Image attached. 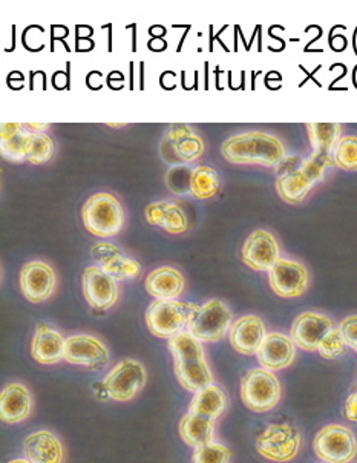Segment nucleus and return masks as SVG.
Instances as JSON below:
<instances>
[{"mask_svg": "<svg viewBox=\"0 0 357 463\" xmlns=\"http://www.w3.org/2000/svg\"><path fill=\"white\" fill-rule=\"evenodd\" d=\"M334 166L333 156L312 154L307 160L290 156L277 166V191L279 197L288 204H299L307 197L308 192L317 182H321L325 169Z\"/></svg>", "mask_w": 357, "mask_h": 463, "instance_id": "obj_1", "label": "nucleus"}, {"mask_svg": "<svg viewBox=\"0 0 357 463\" xmlns=\"http://www.w3.org/2000/svg\"><path fill=\"white\" fill-rule=\"evenodd\" d=\"M178 383L187 392L196 393L213 383V373L206 361L202 343L189 332L178 333L169 339Z\"/></svg>", "mask_w": 357, "mask_h": 463, "instance_id": "obj_2", "label": "nucleus"}, {"mask_svg": "<svg viewBox=\"0 0 357 463\" xmlns=\"http://www.w3.org/2000/svg\"><path fill=\"white\" fill-rule=\"evenodd\" d=\"M221 154L233 165L279 166L286 160V147L277 137L264 132H247L224 141Z\"/></svg>", "mask_w": 357, "mask_h": 463, "instance_id": "obj_3", "label": "nucleus"}, {"mask_svg": "<svg viewBox=\"0 0 357 463\" xmlns=\"http://www.w3.org/2000/svg\"><path fill=\"white\" fill-rule=\"evenodd\" d=\"M81 218L86 231L99 238L116 237L125 224L123 206L114 195L106 192L88 198L81 209Z\"/></svg>", "mask_w": 357, "mask_h": 463, "instance_id": "obj_4", "label": "nucleus"}, {"mask_svg": "<svg viewBox=\"0 0 357 463\" xmlns=\"http://www.w3.org/2000/svg\"><path fill=\"white\" fill-rule=\"evenodd\" d=\"M195 304L176 299H155L147 307L146 324L149 332L162 339H172L189 326Z\"/></svg>", "mask_w": 357, "mask_h": 463, "instance_id": "obj_5", "label": "nucleus"}, {"mask_svg": "<svg viewBox=\"0 0 357 463\" xmlns=\"http://www.w3.org/2000/svg\"><path fill=\"white\" fill-rule=\"evenodd\" d=\"M282 388L275 373L255 368L241 379L242 403L255 413H267L281 401Z\"/></svg>", "mask_w": 357, "mask_h": 463, "instance_id": "obj_6", "label": "nucleus"}, {"mask_svg": "<svg viewBox=\"0 0 357 463\" xmlns=\"http://www.w3.org/2000/svg\"><path fill=\"white\" fill-rule=\"evenodd\" d=\"M231 326V312L226 304L220 299H211L202 306H196L187 332L200 343H220L230 332Z\"/></svg>", "mask_w": 357, "mask_h": 463, "instance_id": "obj_7", "label": "nucleus"}, {"mask_svg": "<svg viewBox=\"0 0 357 463\" xmlns=\"http://www.w3.org/2000/svg\"><path fill=\"white\" fill-rule=\"evenodd\" d=\"M301 445V433L292 423H273L257 439L258 453L270 462H292Z\"/></svg>", "mask_w": 357, "mask_h": 463, "instance_id": "obj_8", "label": "nucleus"}, {"mask_svg": "<svg viewBox=\"0 0 357 463\" xmlns=\"http://www.w3.org/2000/svg\"><path fill=\"white\" fill-rule=\"evenodd\" d=\"M313 449L323 462L350 463L357 456V439L352 430L332 423L316 434Z\"/></svg>", "mask_w": 357, "mask_h": 463, "instance_id": "obj_9", "label": "nucleus"}, {"mask_svg": "<svg viewBox=\"0 0 357 463\" xmlns=\"http://www.w3.org/2000/svg\"><path fill=\"white\" fill-rule=\"evenodd\" d=\"M146 368L136 359H123L108 373L103 388L106 396L117 402H127L136 398L146 385Z\"/></svg>", "mask_w": 357, "mask_h": 463, "instance_id": "obj_10", "label": "nucleus"}, {"mask_svg": "<svg viewBox=\"0 0 357 463\" xmlns=\"http://www.w3.org/2000/svg\"><path fill=\"white\" fill-rule=\"evenodd\" d=\"M204 154V141L187 125L169 128L162 141V156L164 162L182 165L198 160Z\"/></svg>", "mask_w": 357, "mask_h": 463, "instance_id": "obj_11", "label": "nucleus"}, {"mask_svg": "<svg viewBox=\"0 0 357 463\" xmlns=\"http://www.w3.org/2000/svg\"><path fill=\"white\" fill-rule=\"evenodd\" d=\"M65 361L89 370H101L109 363V352L96 336L74 335L66 337Z\"/></svg>", "mask_w": 357, "mask_h": 463, "instance_id": "obj_12", "label": "nucleus"}, {"mask_svg": "<svg viewBox=\"0 0 357 463\" xmlns=\"http://www.w3.org/2000/svg\"><path fill=\"white\" fill-rule=\"evenodd\" d=\"M308 277L307 269L301 262L288 261L279 258L275 266L268 270V282L273 292L281 298L302 297L307 292Z\"/></svg>", "mask_w": 357, "mask_h": 463, "instance_id": "obj_13", "label": "nucleus"}, {"mask_svg": "<svg viewBox=\"0 0 357 463\" xmlns=\"http://www.w3.org/2000/svg\"><path fill=\"white\" fill-rule=\"evenodd\" d=\"M336 328V324L330 317L321 313L305 312L295 319L292 326L293 343L305 352H317L324 337Z\"/></svg>", "mask_w": 357, "mask_h": 463, "instance_id": "obj_14", "label": "nucleus"}, {"mask_svg": "<svg viewBox=\"0 0 357 463\" xmlns=\"http://www.w3.org/2000/svg\"><path fill=\"white\" fill-rule=\"evenodd\" d=\"M83 295L88 304L96 310H108L118 299L116 278L101 267L91 266L83 272Z\"/></svg>", "mask_w": 357, "mask_h": 463, "instance_id": "obj_15", "label": "nucleus"}, {"mask_svg": "<svg viewBox=\"0 0 357 463\" xmlns=\"http://www.w3.org/2000/svg\"><path fill=\"white\" fill-rule=\"evenodd\" d=\"M56 273L46 262L31 261L22 267L21 290L33 304L50 299L56 290Z\"/></svg>", "mask_w": 357, "mask_h": 463, "instance_id": "obj_16", "label": "nucleus"}, {"mask_svg": "<svg viewBox=\"0 0 357 463\" xmlns=\"http://www.w3.org/2000/svg\"><path fill=\"white\" fill-rule=\"evenodd\" d=\"M242 262L257 272L270 270L279 260V244L270 232L255 231L242 246Z\"/></svg>", "mask_w": 357, "mask_h": 463, "instance_id": "obj_17", "label": "nucleus"}, {"mask_svg": "<svg viewBox=\"0 0 357 463\" xmlns=\"http://www.w3.org/2000/svg\"><path fill=\"white\" fill-rule=\"evenodd\" d=\"M267 333L261 317L247 315L233 323L230 328V345L244 356H255L261 348Z\"/></svg>", "mask_w": 357, "mask_h": 463, "instance_id": "obj_18", "label": "nucleus"}, {"mask_svg": "<svg viewBox=\"0 0 357 463\" xmlns=\"http://www.w3.org/2000/svg\"><path fill=\"white\" fill-rule=\"evenodd\" d=\"M258 363L262 368L277 372L290 367L296 358V345L292 337L282 333H268L259 352L257 353Z\"/></svg>", "mask_w": 357, "mask_h": 463, "instance_id": "obj_19", "label": "nucleus"}, {"mask_svg": "<svg viewBox=\"0 0 357 463\" xmlns=\"http://www.w3.org/2000/svg\"><path fill=\"white\" fill-rule=\"evenodd\" d=\"M65 337L45 323L37 324L31 354L42 365H56L65 359Z\"/></svg>", "mask_w": 357, "mask_h": 463, "instance_id": "obj_20", "label": "nucleus"}, {"mask_svg": "<svg viewBox=\"0 0 357 463\" xmlns=\"http://www.w3.org/2000/svg\"><path fill=\"white\" fill-rule=\"evenodd\" d=\"M33 411V396L26 385L11 383L2 390L0 399V414L2 420L10 425L21 423L30 418Z\"/></svg>", "mask_w": 357, "mask_h": 463, "instance_id": "obj_21", "label": "nucleus"}, {"mask_svg": "<svg viewBox=\"0 0 357 463\" xmlns=\"http://www.w3.org/2000/svg\"><path fill=\"white\" fill-rule=\"evenodd\" d=\"M92 257L96 258L101 269L116 279H134L141 272L140 262L127 258L112 244L100 242L92 249Z\"/></svg>", "mask_w": 357, "mask_h": 463, "instance_id": "obj_22", "label": "nucleus"}, {"mask_svg": "<svg viewBox=\"0 0 357 463\" xmlns=\"http://www.w3.org/2000/svg\"><path fill=\"white\" fill-rule=\"evenodd\" d=\"M23 451L31 463H63L65 460L61 439L46 430L30 434L23 443Z\"/></svg>", "mask_w": 357, "mask_h": 463, "instance_id": "obj_23", "label": "nucleus"}, {"mask_svg": "<svg viewBox=\"0 0 357 463\" xmlns=\"http://www.w3.org/2000/svg\"><path fill=\"white\" fill-rule=\"evenodd\" d=\"M215 419L200 416V414L187 413L183 416L178 425V431L184 443L192 449H200L204 445L215 442Z\"/></svg>", "mask_w": 357, "mask_h": 463, "instance_id": "obj_24", "label": "nucleus"}, {"mask_svg": "<svg viewBox=\"0 0 357 463\" xmlns=\"http://www.w3.org/2000/svg\"><path fill=\"white\" fill-rule=\"evenodd\" d=\"M146 290L156 299H175L184 290V278L172 267H160L146 278Z\"/></svg>", "mask_w": 357, "mask_h": 463, "instance_id": "obj_25", "label": "nucleus"}, {"mask_svg": "<svg viewBox=\"0 0 357 463\" xmlns=\"http://www.w3.org/2000/svg\"><path fill=\"white\" fill-rule=\"evenodd\" d=\"M146 220L152 226L162 227L169 233L187 231V218L178 204L169 202L152 203L146 207Z\"/></svg>", "mask_w": 357, "mask_h": 463, "instance_id": "obj_26", "label": "nucleus"}, {"mask_svg": "<svg viewBox=\"0 0 357 463\" xmlns=\"http://www.w3.org/2000/svg\"><path fill=\"white\" fill-rule=\"evenodd\" d=\"M227 405H229L227 394L222 392L221 387L211 383L209 387L196 392L192 399L189 413L200 414V416L217 420L226 411Z\"/></svg>", "mask_w": 357, "mask_h": 463, "instance_id": "obj_27", "label": "nucleus"}, {"mask_svg": "<svg viewBox=\"0 0 357 463\" xmlns=\"http://www.w3.org/2000/svg\"><path fill=\"white\" fill-rule=\"evenodd\" d=\"M308 138L313 147V154L333 156V151L343 138V125L339 123H308Z\"/></svg>", "mask_w": 357, "mask_h": 463, "instance_id": "obj_28", "label": "nucleus"}, {"mask_svg": "<svg viewBox=\"0 0 357 463\" xmlns=\"http://www.w3.org/2000/svg\"><path fill=\"white\" fill-rule=\"evenodd\" d=\"M25 125L22 123H4L2 125V154L11 162L25 160Z\"/></svg>", "mask_w": 357, "mask_h": 463, "instance_id": "obj_29", "label": "nucleus"}, {"mask_svg": "<svg viewBox=\"0 0 357 463\" xmlns=\"http://www.w3.org/2000/svg\"><path fill=\"white\" fill-rule=\"evenodd\" d=\"M220 191V176L211 166L195 167L192 169L191 194L196 200H209L215 197Z\"/></svg>", "mask_w": 357, "mask_h": 463, "instance_id": "obj_30", "label": "nucleus"}, {"mask_svg": "<svg viewBox=\"0 0 357 463\" xmlns=\"http://www.w3.org/2000/svg\"><path fill=\"white\" fill-rule=\"evenodd\" d=\"M54 154V141L45 132H28L25 140V160L31 165L50 162Z\"/></svg>", "mask_w": 357, "mask_h": 463, "instance_id": "obj_31", "label": "nucleus"}, {"mask_svg": "<svg viewBox=\"0 0 357 463\" xmlns=\"http://www.w3.org/2000/svg\"><path fill=\"white\" fill-rule=\"evenodd\" d=\"M334 166L343 171H357V137H343L333 151Z\"/></svg>", "mask_w": 357, "mask_h": 463, "instance_id": "obj_32", "label": "nucleus"}, {"mask_svg": "<svg viewBox=\"0 0 357 463\" xmlns=\"http://www.w3.org/2000/svg\"><path fill=\"white\" fill-rule=\"evenodd\" d=\"M347 343L343 339L341 328L336 327L332 332L328 333L327 336L324 337L323 343L317 348V353L323 356L324 359L328 361H334V359L343 358L347 354Z\"/></svg>", "mask_w": 357, "mask_h": 463, "instance_id": "obj_33", "label": "nucleus"}, {"mask_svg": "<svg viewBox=\"0 0 357 463\" xmlns=\"http://www.w3.org/2000/svg\"><path fill=\"white\" fill-rule=\"evenodd\" d=\"M231 451L222 443L213 442L195 449L193 463H230Z\"/></svg>", "mask_w": 357, "mask_h": 463, "instance_id": "obj_34", "label": "nucleus"}, {"mask_svg": "<svg viewBox=\"0 0 357 463\" xmlns=\"http://www.w3.org/2000/svg\"><path fill=\"white\" fill-rule=\"evenodd\" d=\"M341 332H343V339L347 343L348 347H352L357 353V317H348L343 319L341 326Z\"/></svg>", "mask_w": 357, "mask_h": 463, "instance_id": "obj_35", "label": "nucleus"}, {"mask_svg": "<svg viewBox=\"0 0 357 463\" xmlns=\"http://www.w3.org/2000/svg\"><path fill=\"white\" fill-rule=\"evenodd\" d=\"M345 418L352 422H357V392H354L345 402Z\"/></svg>", "mask_w": 357, "mask_h": 463, "instance_id": "obj_36", "label": "nucleus"}, {"mask_svg": "<svg viewBox=\"0 0 357 463\" xmlns=\"http://www.w3.org/2000/svg\"><path fill=\"white\" fill-rule=\"evenodd\" d=\"M26 129H31V132H45L50 125H37V123H28L25 125Z\"/></svg>", "mask_w": 357, "mask_h": 463, "instance_id": "obj_37", "label": "nucleus"}, {"mask_svg": "<svg viewBox=\"0 0 357 463\" xmlns=\"http://www.w3.org/2000/svg\"><path fill=\"white\" fill-rule=\"evenodd\" d=\"M8 463H31L28 458H14V460H11Z\"/></svg>", "mask_w": 357, "mask_h": 463, "instance_id": "obj_38", "label": "nucleus"}, {"mask_svg": "<svg viewBox=\"0 0 357 463\" xmlns=\"http://www.w3.org/2000/svg\"><path fill=\"white\" fill-rule=\"evenodd\" d=\"M317 463H325V462H317Z\"/></svg>", "mask_w": 357, "mask_h": 463, "instance_id": "obj_39", "label": "nucleus"}]
</instances>
